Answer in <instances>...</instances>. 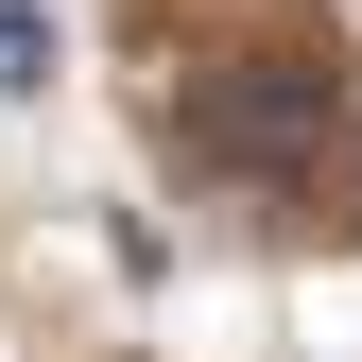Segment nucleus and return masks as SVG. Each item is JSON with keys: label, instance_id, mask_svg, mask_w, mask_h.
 <instances>
[{"label": "nucleus", "instance_id": "f257e3e1", "mask_svg": "<svg viewBox=\"0 0 362 362\" xmlns=\"http://www.w3.org/2000/svg\"><path fill=\"white\" fill-rule=\"evenodd\" d=\"M345 121H362V69L328 52V35H259V52L207 69L190 139L224 173H259V190H328V173H345Z\"/></svg>", "mask_w": 362, "mask_h": 362}, {"label": "nucleus", "instance_id": "f03ea898", "mask_svg": "<svg viewBox=\"0 0 362 362\" xmlns=\"http://www.w3.org/2000/svg\"><path fill=\"white\" fill-rule=\"evenodd\" d=\"M18 86H52V0H0V104Z\"/></svg>", "mask_w": 362, "mask_h": 362}]
</instances>
